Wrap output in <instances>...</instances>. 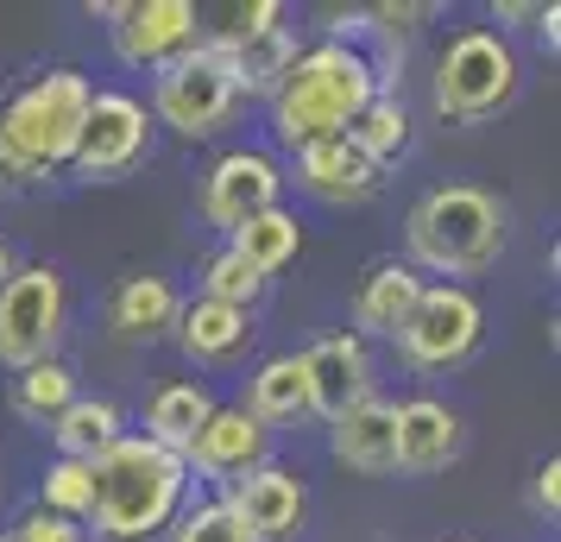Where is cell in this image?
I'll use <instances>...</instances> for the list:
<instances>
[{
  "mask_svg": "<svg viewBox=\"0 0 561 542\" xmlns=\"http://www.w3.org/2000/svg\"><path fill=\"white\" fill-rule=\"evenodd\" d=\"M146 146H152V114H146V102H133L121 89H95L70 171L77 177H121V171H133L146 158Z\"/></svg>",
  "mask_w": 561,
  "mask_h": 542,
  "instance_id": "9",
  "label": "cell"
},
{
  "mask_svg": "<svg viewBox=\"0 0 561 542\" xmlns=\"http://www.w3.org/2000/svg\"><path fill=\"white\" fill-rule=\"evenodd\" d=\"M247 411L272 429V423H297L309 416V379H304V354H278L253 372L247 385Z\"/></svg>",
  "mask_w": 561,
  "mask_h": 542,
  "instance_id": "23",
  "label": "cell"
},
{
  "mask_svg": "<svg viewBox=\"0 0 561 542\" xmlns=\"http://www.w3.org/2000/svg\"><path fill=\"white\" fill-rule=\"evenodd\" d=\"M152 107H158V120H164L171 132H183V139L221 132L233 120V107H240V82H233L228 45L196 38L183 57H171V64L158 70Z\"/></svg>",
  "mask_w": 561,
  "mask_h": 542,
  "instance_id": "6",
  "label": "cell"
},
{
  "mask_svg": "<svg viewBox=\"0 0 561 542\" xmlns=\"http://www.w3.org/2000/svg\"><path fill=\"white\" fill-rule=\"evenodd\" d=\"M284 20V7L278 0H253V7H228L221 13V26L208 32L215 45H247V38H259V32H278Z\"/></svg>",
  "mask_w": 561,
  "mask_h": 542,
  "instance_id": "31",
  "label": "cell"
},
{
  "mask_svg": "<svg viewBox=\"0 0 561 542\" xmlns=\"http://www.w3.org/2000/svg\"><path fill=\"white\" fill-rule=\"evenodd\" d=\"M208 411H215L208 385H196V379H178V385H164V391L152 397V411H146V441L171 448V454H183V448L196 441V429L208 423Z\"/></svg>",
  "mask_w": 561,
  "mask_h": 542,
  "instance_id": "24",
  "label": "cell"
},
{
  "mask_svg": "<svg viewBox=\"0 0 561 542\" xmlns=\"http://www.w3.org/2000/svg\"><path fill=\"white\" fill-rule=\"evenodd\" d=\"M228 505L240 511V523L253 530L259 542H284L304 530V480L290 473V466H253L247 480H233L228 486Z\"/></svg>",
  "mask_w": 561,
  "mask_h": 542,
  "instance_id": "14",
  "label": "cell"
},
{
  "mask_svg": "<svg viewBox=\"0 0 561 542\" xmlns=\"http://www.w3.org/2000/svg\"><path fill=\"white\" fill-rule=\"evenodd\" d=\"M536 511H542V517L561 511V461H556V454L536 466Z\"/></svg>",
  "mask_w": 561,
  "mask_h": 542,
  "instance_id": "33",
  "label": "cell"
},
{
  "mask_svg": "<svg viewBox=\"0 0 561 542\" xmlns=\"http://www.w3.org/2000/svg\"><path fill=\"white\" fill-rule=\"evenodd\" d=\"M228 253L253 272V278H272V272H284L290 258L304 253V228H297V215H284V208H265V215H253L247 228L228 233Z\"/></svg>",
  "mask_w": 561,
  "mask_h": 542,
  "instance_id": "21",
  "label": "cell"
},
{
  "mask_svg": "<svg viewBox=\"0 0 561 542\" xmlns=\"http://www.w3.org/2000/svg\"><path fill=\"white\" fill-rule=\"evenodd\" d=\"M297 177H304V189L322 196V203H366L385 183V171L359 152L347 132H334V139H316V146L297 152Z\"/></svg>",
  "mask_w": 561,
  "mask_h": 542,
  "instance_id": "16",
  "label": "cell"
},
{
  "mask_svg": "<svg viewBox=\"0 0 561 542\" xmlns=\"http://www.w3.org/2000/svg\"><path fill=\"white\" fill-rule=\"evenodd\" d=\"M89 498H95V473L89 461H51L45 466V511L57 517H89Z\"/></svg>",
  "mask_w": 561,
  "mask_h": 542,
  "instance_id": "30",
  "label": "cell"
},
{
  "mask_svg": "<svg viewBox=\"0 0 561 542\" xmlns=\"http://www.w3.org/2000/svg\"><path fill=\"white\" fill-rule=\"evenodd\" d=\"M480 335H485V315H480V303H473V290L423 285L416 310L404 315V328L391 341L404 347V360L416 366V372H448V366H460L480 347Z\"/></svg>",
  "mask_w": 561,
  "mask_h": 542,
  "instance_id": "8",
  "label": "cell"
},
{
  "mask_svg": "<svg viewBox=\"0 0 561 542\" xmlns=\"http://www.w3.org/2000/svg\"><path fill=\"white\" fill-rule=\"evenodd\" d=\"M404 246H410L404 258L410 272H435V278L485 272L505 253V208H499V196H485L473 183H442L410 208Z\"/></svg>",
  "mask_w": 561,
  "mask_h": 542,
  "instance_id": "4",
  "label": "cell"
},
{
  "mask_svg": "<svg viewBox=\"0 0 561 542\" xmlns=\"http://www.w3.org/2000/svg\"><path fill=\"white\" fill-rule=\"evenodd\" d=\"M178 290L164 285V278H121V290L107 297V328L121 341H158L178 328Z\"/></svg>",
  "mask_w": 561,
  "mask_h": 542,
  "instance_id": "20",
  "label": "cell"
},
{
  "mask_svg": "<svg viewBox=\"0 0 561 542\" xmlns=\"http://www.w3.org/2000/svg\"><path fill=\"white\" fill-rule=\"evenodd\" d=\"M304 379H309V411L334 423V416H347L354 404L373 397V354H366L359 335H329L304 354Z\"/></svg>",
  "mask_w": 561,
  "mask_h": 542,
  "instance_id": "13",
  "label": "cell"
},
{
  "mask_svg": "<svg viewBox=\"0 0 561 542\" xmlns=\"http://www.w3.org/2000/svg\"><path fill=\"white\" fill-rule=\"evenodd\" d=\"M247 341H253V315H247V310L208 303V297H196V303H183V310H178V347H183V360L221 366V360H233Z\"/></svg>",
  "mask_w": 561,
  "mask_h": 542,
  "instance_id": "19",
  "label": "cell"
},
{
  "mask_svg": "<svg viewBox=\"0 0 561 542\" xmlns=\"http://www.w3.org/2000/svg\"><path fill=\"white\" fill-rule=\"evenodd\" d=\"M265 454H272V429L259 423L247 404H215L208 411V423L196 429V441L183 448V466H196V473H208V480H247L253 466H265Z\"/></svg>",
  "mask_w": 561,
  "mask_h": 542,
  "instance_id": "12",
  "label": "cell"
},
{
  "mask_svg": "<svg viewBox=\"0 0 561 542\" xmlns=\"http://www.w3.org/2000/svg\"><path fill=\"white\" fill-rule=\"evenodd\" d=\"M203 20L190 0H121L114 7V51L133 70H164L171 57H183L203 38Z\"/></svg>",
  "mask_w": 561,
  "mask_h": 542,
  "instance_id": "11",
  "label": "cell"
},
{
  "mask_svg": "<svg viewBox=\"0 0 561 542\" xmlns=\"http://www.w3.org/2000/svg\"><path fill=\"white\" fill-rule=\"evenodd\" d=\"M89 473H95L89 517L107 542H146L158 530H171L183 511V492H190L183 454L146 436H121L102 461H89Z\"/></svg>",
  "mask_w": 561,
  "mask_h": 542,
  "instance_id": "3",
  "label": "cell"
},
{
  "mask_svg": "<svg viewBox=\"0 0 561 542\" xmlns=\"http://www.w3.org/2000/svg\"><path fill=\"white\" fill-rule=\"evenodd\" d=\"M64 272L57 265H26L0 285V366L7 372H26V366L51 360V347L64 341Z\"/></svg>",
  "mask_w": 561,
  "mask_h": 542,
  "instance_id": "7",
  "label": "cell"
},
{
  "mask_svg": "<svg viewBox=\"0 0 561 542\" xmlns=\"http://www.w3.org/2000/svg\"><path fill=\"white\" fill-rule=\"evenodd\" d=\"M89 102H95V82L70 64L13 89L0 102V183L20 189V183H38L51 171H70Z\"/></svg>",
  "mask_w": 561,
  "mask_h": 542,
  "instance_id": "2",
  "label": "cell"
},
{
  "mask_svg": "<svg viewBox=\"0 0 561 542\" xmlns=\"http://www.w3.org/2000/svg\"><path fill=\"white\" fill-rule=\"evenodd\" d=\"M347 139H354V146L373 158L379 171H385V164H398V158L410 152V107L398 102L391 89H379L373 102L359 107V120L347 127Z\"/></svg>",
  "mask_w": 561,
  "mask_h": 542,
  "instance_id": "25",
  "label": "cell"
},
{
  "mask_svg": "<svg viewBox=\"0 0 561 542\" xmlns=\"http://www.w3.org/2000/svg\"><path fill=\"white\" fill-rule=\"evenodd\" d=\"M416 297H423V278L410 272L404 258H379L354 290V328L359 341L366 335H398L404 328V315L416 310Z\"/></svg>",
  "mask_w": 561,
  "mask_h": 542,
  "instance_id": "18",
  "label": "cell"
},
{
  "mask_svg": "<svg viewBox=\"0 0 561 542\" xmlns=\"http://www.w3.org/2000/svg\"><path fill=\"white\" fill-rule=\"evenodd\" d=\"M233 57V82H240V95H272L284 82V70L297 64V38L290 32H259V38H247V45H228Z\"/></svg>",
  "mask_w": 561,
  "mask_h": 542,
  "instance_id": "27",
  "label": "cell"
},
{
  "mask_svg": "<svg viewBox=\"0 0 561 542\" xmlns=\"http://www.w3.org/2000/svg\"><path fill=\"white\" fill-rule=\"evenodd\" d=\"M379 89H385L379 64L359 51V45L322 38V45L297 51V64L272 89V132H278V146L304 152L316 139H334V132L354 127L359 107L373 102Z\"/></svg>",
  "mask_w": 561,
  "mask_h": 542,
  "instance_id": "1",
  "label": "cell"
},
{
  "mask_svg": "<svg viewBox=\"0 0 561 542\" xmlns=\"http://www.w3.org/2000/svg\"><path fill=\"white\" fill-rule=\"evenodd\" d=\"M278 189H284V171L272 152H253V146H233L208 164L203 177V215L215 221L221 233L247 228L253 215L278 208Z\"/></svg>",
  "mask_w": 561,
  "mask_h": 542,
  "instance_id": "10",
  "label": "cell"
},
{
  "mask_svg": "<svg viewBox=\"0 0 561 542\" xmlns=\"http://www.w3.org/2000/svg\"><path fill=\"white\" fill-rule=\"evenodd\" d=\"M77 404V372L64 360H38L26 372H13V411L26 416V423H57V416Z\"/></svg>",
  "mask_w": 561,
  "mask_h": 542,
  "instance_id": "26",
  "label": "cell"
},
{
  "mask_svg": "<svg viewBox=\"0 0 561 542\" xmlns=\"http://www.w3.org/2000/svg\"><path fill=\"white\" fill-rule=\"evenodd\" d=\"M203 297H208V303H228V310L253 315V303L265 297V278H253L233 253H215V258H208V272H203Z\"/></svg>",
  "mask_w": 561,
  "mask_h": 542,
  "instance_id": "29",
  "label": "cell"
},
{
  "mask_svg": "<svg viewBox=\"0 0 561 542\" xmlns=\"http://www.w3.org/2000/svg\"><path fill=\"white\" fill-rule=\"evenodd\" d=\"M460 454V416L435 397L398 404V466L404 473H442Z\"/></svg>",
  "mask_w": 561,
  "mask_h": 542,
  "instance_id": "17",
  "label": "cell"
},
{
  "mask_svg": "<svg viewBox=\"0 0 561 542\" xmlns=\"http://www.w3.org/2000/svg\"><path fill=\"white\" fill-rule=\"evenodd\" d=\"M171 542H259V537L240 523V511H233L228 498H208V505H190L178 517Z\"/></svg>",
  "mask_w": 561,
  "mask_h": 542,
  "instance_id": "28",
  "label": "cell"
},
{
  "mask_svg": "<svg viewBox=\"0 0 561 542\" xmlns=\"http://www.w3.org/2000/svg\"><path fill=\"white\" fill-rule=\"evenodd\" d=\"M329 454L347 466V473H366V480L398 473V404L366 397V404H354L347 416H334L329 423Z\"/></svg>",
  "mask_w": 561,
  "mask_h": 542,
  "instance_id": "15",
  "label": "cell"
},
{
  "mask_svg": "<svg viewBox=\"0 0 561 542\" xmlns=\"http://www.w3.org/2000/svg\"><path fill=\"white\" fill-rule=\"evenodd\" d=\"M492 20H505V26H536L542 7H517V0H505V7H492Z\"/></svg>",
  "mask_w": 561,
  "mask_h": 542,
  "instance_id": "34",
  "label": "cell"
},
{
  "mask_svg": "<svg viewBox=\"0 0 561 542\" xmlns=\"http://www.w3.org/2000/svg\"><path fill=\"white\" fill-rule=\"evenodd\" d=\"M51 436H57V461H102L107 448L127 436V423H121V411L107 397H77L51 423Z\"/></svg>",
  "mask_w": 561,
  "mask_h": 542,
  "instance_id": "22",
  "label": "cell"
},
{
  "mask_svg": "<svg viewBox=\"0 0 561 542\" xmlns=\"http://www.w3.org/2000/svg\"><path fill=\"white\" fill-rule=\"evenodd\" d=\"M0 542H7V537H0Z\"/></svg>",
  "mask_w": 561,
  "mask_h": 542,
  "instance_id": "36",
  "label": "cell"
},
{
  "mask_svg": "<svg viewBox=\"0 0 561 542\" xmlns=\"http://www.w3.org/2000/svg\"><path fill=\"white\" fill-rule=\"evenodd\" d=\"M7 278H13V258H7V246H0V285H7Z\"/></svg>",
  "mask_w": 561,
  "mask_h": 542,
  "instance_id": "35",
  "label": "cell"
},
{
  "mask_svg": "<svg viewBox=\"0 0 561 542\" xmlns=\"http://www.w3.org/2000/svg\"><path fill=\"white\" fill-rule=\"evenodd\" d=\"M517 95V51L505 32L467 26L448 38V51L435 57V114L442 120H492Z\"/></svg>",
  "mask_w": 561,
  "mask_h": 542,
  "instance_id": "5",
  "label": "cell"
},
{
  "mask_svg": "<svg viewBox=\"0 0 561 542\" xmlns=\"http://www.w3.org/2000/svg\"><path fill=\"white\" fill-rule=\"evenodd\" d=\"M7 542H89V530H82L77 517H57V511H45V505H32V511L13 523Z\"/></svg>",
  "mask_w": 561,
  "mask_h": 542,
  "instance_id": "32",
  "label": "cell"
}]
</instances>
